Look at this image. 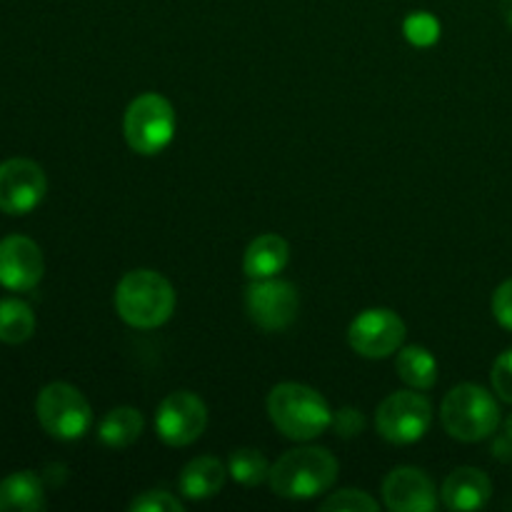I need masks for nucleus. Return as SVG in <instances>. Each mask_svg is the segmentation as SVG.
Masks as SVG:
<instances>
[{
    "label": "nucleus",
    "mask_w": 512,
    "mask_h": 512,
    "mask_svg": "<svg viewBox=\"0 0 512 512\" xmlns=\"http://www.w3.org/2000/svg\"><path fill=\"white\" fill-rule=\"evenodd\" d=\"M338 480V460L325 448L288 450L270 465V490L288 500H310L328 493Z\"/></svg>",
    "instance_id": "obj_1"
},
{
    "label": "nucleus",
    "mask_w": 512,
    "mask_h": 512,
    "mask_svg": "<svg viewBox=\"0 0 512 512\" xmlns=\"http://www.w3.org/2000/svg\"><path fill=\"white\" fill-rule=\"evenodd\" d=\"M115 310L130 328H160L175 310V290L155 270H130L115 288Z\"/></svg>",
    "instance_id": "obj_2"
},
{
    "label": "nucleus",
    "mask_w": 512,
    "mask_h": 512,
    "mask_svg": "<svg viewBox=\"0 0 512 512\" xmlns=\"http://www.w3.org/2000/svg\"><path fill=\"white\" fill-rule=\"evenodd\" d=\"M268 415L290 440H313L333 425V410L318 390L300 383H280L268 395Z\"/></svg>",
    "instance_id": "obj_3"
},
{
    "label": "nucleus",
    "mask_w": 512,
    "mask_h": 512,
    "mask_svg": "<svg viewBox=\"0 0 512 512\" xmlns=\"http://www.w3.org/2000/svg\"><path fill=\"white\" fill-rule=\"evenodd\" d=\"M440 420L450 438L478 443L490 438L500 425V408L493 393L473 383L450 390L440 405Z\"/></svg>",
    "instance_id": "obj_4"
},
{
    "label": "nucleus",
    "mask_w": 512,
    "mask_h": 512,
    "mask_svg": "<svg viewBox=\"0 0 512 512\" xmlns=\"http://www.w3.org/2000/svg\"><path fill=\"white\" fill-rule=\"evenodd\" d=\"M175 110L168 98L158 93L138 95L128 105L123 118V133L130 150L140 155H158L175 135Z\"/></svg>",
    "instance_id": "obj_5"
},
{
    "label": "nucleus",
    "mask_w": 512,
    "mask_h": 512,
    "mask_svg": "<svg viewBox=\"0 0 512 512\" xmlns=\"http://www.w3.org/2000/svg\"><path fill=\"white\" fill-rule=\"evenodd\" d=\"M40 425L58 440H78L93 425V410L75 385L50 383L40 390L35 403Z\"/></svg>",
    "instance_id": "obj_6"
},
{
    "label": "nucleus",
    "mask_w": 512,
    "mask_h": 512,
    "mask_svg": "<svg viewBox=\"0 0 512 512\" xmlns=\"http://www.w3.org/2000/svg\"><path fill=\"white\" fill-rule=\"evenodd\" d=\"M433 425V405L418 390H400L378 405L375 428L388 443L410 445L425 438Z\"/></svg>",
    "instance_id": "obj_7"
},
{
    "label": "nucleus",
    "mask_w": 512,
    "mask_h": 512,
    "mask_svg": "<svg viewBox=\"0 0 512 512\" xmlns=\"http://www.w3.org/2000/svg\"><path fill=\"white\" fill-rule=\"evenodd\" d=\"M298 305V288L288 280H280L278 275L255 280L245 290V310H248L250 320L268 333L290 328L293 320L298 318Z\"/></svg>",
    "instance_id": "obj_8"
},
{
    "label": "nucleus",
    "mask_w": 512,
    "mask_h": 512,
    "mask_svg": "<svg viewBox=\"0 0 512 512\" xmlns=\"http://www.w3.org/2000/svg\"><path fill=\"white\" fill-rule=\"evenodd\" d=\"M205 425H208V408L198 395L188 390L170 393L155 413L158 438L170 448H185L195 443L205 433Z\"/></svg>",
    "instance_id": "obj_9"
},
{
    "label": "nucleus",
    "mask_w": 512,
    "mask_h": 512,
    "mask_svg": "<svg viewBox=\"0 0 512 512\" xmlns=\"http://www.w3.org/2000/svg\"><path fill=\"white\" fill-rule=\"evenodd\" d=\"M350 348L370 360L388 358L403 348L405 323L388 308L363 310L348 328Z\"/></svg>",
    "instance_id": "obj_10"
},
{
    "label": "nucleus",
    "mask_w": 512,
    "mask_h": 512,
    "mask_svg": "<svg viewBox=\"0 0 512 512\" xmlns=\"http://www.w3.org/2000/svg\"><path fill=\"white\" fill-rule=\"evenodd\" d=\"M48 193L43 168L28 158L5 160L0 165V210L8 215H25L40 205Z\"/></svg>",
    "instance_id": "obj_11"
},
{
    "label": "nucleus",
    "mask_w": 512,
    "mask_h": 512,
    "mask_svg": "<svg viewBox=\"0 0 512 512\" xmlns=\"http://www.w3.org/2000/svg\"><path fill=\"white\" fill-rule=\"evenodd\" d=\"M45 273V260L38 243L25 235L0 240V285L15 293L33 290Z\"/></svg>",
    "instance_id": "obj_12"
},
{
    "label": "nucleus",
    "mask_w": 512,
    "mask_h": 512,
    "mask_svg": "<svg viewBox=\"0 0 512 512\" xmlns=\"http://www.w3.org/2000/svg\"><path fill=\"white\" fill-rule=\"evenodd\" d=\"M383 498L393 512H433L438 508L435 485L423 470L395 468L383 483Z\"/></svg>",
    "instance_id": "obj_13"
},
{
    "label": "nucleus",
    "mask_w": 512,
    "mask_h": 512,
    "mask_svg": "<svg viewBox=\"0 0 512 512\" xmlns=\"http://www.w3.org/2000/svg\"><path fill=\"white\" fill-rule=\"evenodd\" d=\"M493 498V483L478 468H458L445 478L443 503L448 510H480Z\"/></svg>",
    "instance_id": "obj_14"
},
{
    "label": "nucleus",
    "mask_w": 512,
    "mask_h": 512,
    "mask_svg": "<svg viewBox=\"0 0 512 512\" xmlns=\"http://www.w3.org/2000/svg\"><path fill=\"white\" fill-rule=\"evenodd\" d=\"M290 248L285 243V238L275 233L258 235L253 243L248 245L243 255V270L250 280H265L275 278L278 273H283L285 265H288Z\"/></svg>",
    "instance_id": "obj_15"
},
{
    "label": "nucleus",
    "mask_w": 512,
    "mask_h": 512,
    "mask_svg": "<svg viewBox=\"0 0 512 512\" xmlns=\"http://www.w3.org/2000/svg\"><path fill=\"white\" fill-rule=\"evenodd\" d=\"M228 470L213 455H203V458L190 460L183 468L178 478V488L183 498L188 500H208L223 490Z\"/></svg>",
    "instance_id": "obj_16"
},
{
    "label": "nucleus",
    "mask_w": 512,
    "mask_h": 512,
    "mask_svg": "<svg viewBox=\"0 0 512 512\" xmlns=\"http://www.w3.org/2000/svg\"><path fill=\"white\" fill-rule=\"evenodd\" d=\"M45 508L43 480L30 470H18L0 480V512H38Z\"/></svg>",
    "instance_id": "obj_17"
},
{
    "label": "nucleus",
    "mask_w": 512,
    "mask_h": 512,
    "mask_svg": "<svg viewBox=\"0 0 512 512\" xmlns=\"http://www.w3.org/2000/svg\"><path fill=\"white\" fill-rule=\"evenodd\" d=\"M395 370H398L400 380L413 390H430L438 383V360L428 348H420V345L400 350Z\"/></svg>",
    "instance_id": "obj_18"
},
{
    "label": "nucleus",
    "mask_w": 512,
    "mask_h": 512,
    "mask_svg": "<svg viewBox=\"0 0 512 512\" xmlns=\"http://www.w3.org/2000/svg\"><path fill=\"white\" fill-rule=\"evenodd\" d=\"M143 415L140 410L128 408H113L98 425V438L100 443L108 445V448H128L143 433Z\"/></svg>",
    "instance_id": "obj_19"
},
{
    "label": "nucleus",
    "mask_w": 512,
    "mask_h": 512,
    "mask_svg": "<svg viewBox=\"0 0 512 512\" xmlns=\"http://www.w3.org/2000/svg\"><path fill=\"white\" fill-rule=\"evenodd\" d=\"M35 333V315L28 303L18 298L0 300V340L20 345Z\"/></svg>",
    "instance_id": "obj_20"
},
{
    "label": "nucleus",
    "mask_w": 512,
    "mask_h": 512,
    "mask_svg": "<svg viewBox=\"0 0 512 512\" xmlns=\"http://www.w3.org/2000/svg\"><path fill=\"white\" fill-rule=\"evenodd\" d=\"M228 473L235 483L245 485V488H255L263 480H268L270 465L265 455L255 448H240L230 455Z\"/></svg>",
    "instance_id": "obj_21"
},
{
    "label": "nucleus",
    "mask_w": 512,
    "mask_h": 512,
    "mask_svg": "<svg viewBox=\"0 0 512 512\" xmlns=\"http://www.w3.org/2000/svg\"><path fill=\"white\" fill-rule=\"evenodd\" d=\"M320 510H335V512H375L378 510V500L370 498L363 490H340L333 493L328 500L320 503Z\"/></svg>",
    "instance_id": "obj_22"
},
{
    "label": "nucleus",
    "mask_w": 512,
    "mask_h": 512,
    "mask_svg": "<svg viewBox=\"0 0 512 512\" xmlns=\"http://www.w3.org/2000/svg\"><path fill=\"white\" fill-rule=\"evenodd\" d=\"M130 512H183V503L165 490H145L130 503Z\"/></svg>",
    "instance_id": "obj_23"
},
{
    "label": "nucleus",
    "mask_w": 512,
    "mask_h": 512,
    "mask_svg": "<svg viewBox=\"0 0 512 512\" xmlns=\"http://www.w3.org/2000/svg\"><path fill=\"white\" fill-rule=\"evenodd\" d=\"M490 380H493V390L498 393V398L512 405V348L495 360Z\"/></svg>",
    "instance_id": "obj_24"
},
{
    "label": "nucleus",
    "mask_w": 512,
    "mask_h": 512,
    "mask_svg": "<svg viewBox=\"0 0 512 512\" xmlns=\"http://www.w3.org/2000/svg\"><path fill=\"white\" fill-rule=\"evenodd\" d=\"M493 315L505 330L512 333V278L505 280L493 293Z\"/></svg>",
    "instance_id": "obj_25"
},
{
    "label": "nucleus",
    "mask_w": 512,
    "mask_h": 512,
    "mask_svg": "<svg viewBox=\"0 0 512 512\" xmlns=\"http://www.w3.org/2000/svg\"><path fill=\"white\" fill-rule=\"evenodd\" d=\"M363 415H360V410H353V408H343L338 415L333 418V428L338 430L343 438H353V435H360L363 433Z\"/></svg>",
    "instance_id": "obj_26"
},
{
    "label": "nucleus",
    "mask_w": 512,
    "mask_h": 512,
    "mask_svg": "<svg viewBox=\"0 0 512 512\" xmlns=\"http://www.w3.org/2000/svg\"><path fill=\"white\" fill-rule=\"evenodd\" d=\"M505 433H508V440H512V415L508 418V423H505Z\"/></svg>",
    "instance_id": "obj_27"
}]
</instances>
